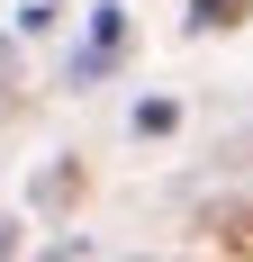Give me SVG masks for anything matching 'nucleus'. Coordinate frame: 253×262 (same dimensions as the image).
I'll return each instance as SVG.
<instances>
[{"label":"nucleus","instance_id":"1","mask_svg":"<svg viewBox=\"0 0 253 262\" xmlns=\"http://www.w3.org/2000/svg\"><path fill=\"white\" fill-rule=\"evenodd\" d=\"M235 18V0H190V27H226Z\"/></svg>","mask_w":253,"mask_h":262},{"label":"nucleus","instance_id":"2","mask_svg":"<svg viewBox=\"0 0 253 262\" xmlns=\"http://www.w3.org/2000/svg\"><path fill=\"white\" fill-rule=\"evenodd\" d=\"M9 63H18V54H9V36H0V81H9Z\"/></svg>","mask_w":253,"mask_h":262}]
</instances>
